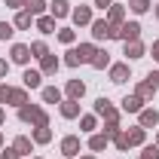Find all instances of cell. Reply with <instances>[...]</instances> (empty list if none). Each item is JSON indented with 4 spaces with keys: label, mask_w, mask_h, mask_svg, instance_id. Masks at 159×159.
Returning a JSON list of instances; mask_svg holds the SVG:
<instances>
[{
    "label": "cell",
    "mask_w": 159,
    "mask_h": 159,
    "mask_svg": "<svg viewBox=\"0 0 159 159\" xmlns=\"http://www.w3.org/2000/svg\"><path fill=\"white\" fill-rule=\"evenodd\" d=\"M92 55H95V49H92V46H80V49H74V52H67V64L92 61Z\"/></svg>",
    "instance_id": "obj_1"
},
{
    "label": "cell",
    "mask_w": 159,
    "mask_h": 159,
    "mask_svg": "<svg viewBox=\"0 0 159 159\" xmlns=\"http://www.w3.org/2000/svg\"><path fill=\"white\" fill-rule=\"evenodd\" d=\"M92 34H95V40H110V37H116V31H110V25H107V21H95V25H92Z\"/></svg>",
    "instance_id": "obj_2"
},
{
    "label": "cell",
    "mask_w": 159,
    "mask_h": 159,
    "mask_svg": "<svg viewBox=\"0 0 159 159\" xmlns=\"http://www.w3.org/2000/svg\"><path fill=\"white\" fill-rule=\"evenodd\" d=\"M21 119H34L37 125H46V113L37 107H21Z\"/></svg>",
    "instance_id": "obj_3"
},
{
    "label": "cell",
    "mask_w": 159,
    "mask_h": 159,
    "mask_svg": "<svg viewBox=\"0 0 159 159\" xmlns=\"http://www.w3.org/2000/svg\"><path fill=\"white\" fill-rule=\"evenodd\" d=\"M138 25H135V21H129V25H122V31H116V37H122L125 40V43H129V40H132V43H135V40H138Z\"/></svg>",
    "instance_id": "obj_4"
},
{
    "label": "cell",
    "mask_w": 159,
    "mask_h": 159,
    "mask_svg": "<svg viewBox=\"0 0 159 159\" xmlns=\"http://www.w3.org/2000/svg\"><path fill=\"white\" fill-rule=\"evenodd\" d=\"M28 58H31V49H28V46H12V61L25 64Z\"/></svg>",
    "instance_id": "obj_5"
},
{
    "label": "cell",
    "mask_w": 159,
    "mask_h": 159,
    "mask_svg": "<svg viewBox=\"0 0 159 159\" xmlns=\"http://www.w3.org/2000/svg\"><path fill=\"white\" fill-rule=\"evenodd\" d=\"M98 113H101V116H107L110 122H116V113H113V107H110V101H104V98L98 101Z\"/></svg>",
    "instance_id": "obj_6"
},
{
    "label": "cell",
    "mask_w": 159,
    "mask_h": 159,
    "mask_svg": "<svg viewBox=\"0 0 159 159\" xmlns=\"http://www.w3.org/2000/svg\"><path fill=\"white\" fill-rule=\"evenodd\" d=\"M89 19H92V12H89V6H80V9H74V21H77V25H86Z\"/></svg>",
    "instance_id": "obj_7"
},
{
    "label": "cell",
    "mask_w": 159,
    "mask_h": 159,
    "mask_svg": "<svg viewBox=\"0 0 159 159\" xmlns=\"http://www.w3.org/2000/svg\"><path fill=\"white\" fill-rule=\"evenodd\" d=\"M110 77H113V83H125V77H129V67H125V64H116V67L110 70Z\"/></svg>",
    "instance_id": "obj_8"
},
{
    "label": "cell",
    "mask_w": 159,
    "mask_h": 159,
    "mask_svg": "<svg viewBox=\"0 0 159 159\" xmlns=\"http://www.w3.org/2000/svg\"><path fill=\"white\" fill-rule=\"evenodd\" d=\"M61 150H64L67 156H74V153L80 150V141H77V138H64V144H61Z\"/></svg>",
    "instance_id": "obj_9"
},
{
    "label": "cell",
    "mask_w": 159,
    "mask_h": 159,
    "mask_svg": "<svg viewBox=\"0 0 159 159\" xmlns=\"http://www.w3.org/2000/svg\"><path fill=\"white\" fill-rule=\"evenodd\" d=\"M141 122H144V125H156L159 113H156V110H144V113H141Z\"/></svg>",
    "instance_id": "obj_10"
},
{
    "label": "cell",
    "mask_w": 159,
    "mask_h": 159,
    "mask_svg": "<svg viewBox=\"0 0 159 159\" xmlns=\"http://www.w3.org/2000/svg\"><path fill=\"white\" fill-rule=\"evenodd\" d=\"M141 141H144V129H132L125 135V144H141Z\"/></svg>",
    "instance_id": "obj_11"
},
{
    "label": "cell",
    "mask_w": 159,
    "mask_h": 159,
    "mask_svg": "<svg viewBox=\"0 0 159 159\" xmlns=\"http://www.w3.org/2000/svg\"><path fill=\"white\" fill-rule=\"evenodd\" d=\"M25 86H31V89L40 86V74H37V70H28V74H25Z\"/></svg>",
    "instance_id": "obj_12"
},
{
    "label": "cell",
    "mask_w": 159,
    "mask_h": 159,
    "mask_svg": "<svg viewBox=\"0 0 159 159\" xmlns=\"http://www.w3.org/2000/svg\"><path fill=\"white\" fill-rule=\"evenodd\" d=\"M122 107L135 113V110H141V98H138V95H132V98H125V101H122Z\"/></svg>",
    "instance_id": "obj_13"
},
{
    "label": "cell",
    "mask_w": 159,
    "mask_h": 159,
    "mask_svg": "<svg viewBox=\"0 0 159 159\" xmlns=\"http://www.w3.org/2000/svg\"><path fill=\"white\" fill-rule=\"evenodd\" d=\"M52 16H67V0H55L52 3Z\"/></svg>",
    "instance_id": "obj_14"
},
{
    "label": "cell",
    "mask_w": 159,
    "mask_h": 159,
    "mask_svg": "<svg viewBox=\"0 0 159 159\" xmlns=\"http://www.w3.org/2000/svg\"><path fill=\"white\" fill-rule=\"evenodd\" d=\"M67 92H70V98H80V95L86 92V86H83V83H77V80H74V83L67 86Z\"/></svg>",
    "instance_id": "obj_15"
},
{
    "label": "cell",
    "mask_w": 159,
    "mask_h": 159,
    "mask_svg": "<svg viewBox=\"0 0 159 159\" xmlns=\"http://www.w3.org/2000/svg\"><path fill=\"white\" fill-rule=\"evenodd\" d=\"M55 67H58V61L52 58V55H43V70H46V74H52Z\"/></svg>",
    "instance_id": "obj_16"
},
{
    "label": "cell",
    "mask_w": 159,
    "mask_h": 159,
    "mask_svg": "<svg viewBox=\"0 0 159 159\" xmlns=\"http://www.w3.org/2000/svg\"><path fill=\"white\" fill-rule=\"evenodd\" d=\"M37 28L43 31V34H52V28H55V21H52V19H40V21H37Z\"/></svg>",
    "instance_id": "obj_17"
},
{
    "label": "cell",
    "mask_w": 159,
    "mask_h": 159,
    "mask_svg": "<svg viewBox=\"0 0 159 159\" xmlns=\"http://www.w3.org/2000/svg\"><path fill=\"white\" fill-rule=\"evenodd\" d=\"M77 101H67V104H64V107H61V113H64V116H77Z\"/></svg>",
    "instance_id": "obj_18"
},
{
    "label": "cell",
    "mask_w": 159,
    "mask_h": 159,
    "mask_svg": "<svg viewBox=\"0 0 159 159\" xmlns=\"http://www.w3.org/2000/svg\"><path fill=\"white\" fill-rule=\"evenodd\" d=\"M25 6H28V12H34V16H37V12H43V0H28Z\"/></svg>",
    "instance_id": "obj_19"
},
{
    "label": "cell",
    "mask_w": 159,
    "mask_h": 159,
    "mask_svg": "<svg viewBox=\"0 0 159 159\" xmlns=\"http://www.w3.org/2000/svg\"><path fill=\"white\" fill-rule=\"evenodd\" d=\"M132 9L135 12H147L150 9V0H132Z\"/></svg>",
    "instance_id": "obj_20"
},
{
    "label": "cell",
    "mask_w": 159,
    "mask_h": 159,
    "mask_svg": "<svg viewBox=\"0 0 159 159\" xmlns=\"http://www.w3.org/2000/svg\"><path fill=\"white\" fill-rule=\"evenodd\" d=\"M125 55H129V58H141V43H132V46H125Z\"/></svg>",
    "instance_id": "obj_21"
},
{
    "label": "cell",
    "mask_w": 159,
    "mask_h": 159,
    "mask_svg": "<svg viewBox=\"0 0 159 159\" xmlns=\"http://www.w3.org/2000/svg\"><path fill=\"white\" fill-rule=\"evenodd\" d=\"M9 37H12V25L0 21V40H9Z\"/></svg>",
    "instance_id": "obj_22"
},
{
    "label": "cell",
    "mask_w": 159,
    "mask_h": 159,
    "mask_svg": "<svg viewBox=\"0 0 159 159\" xmlns=\"http://www.w3.org/2000/svg\"><path fill=\"white\" fill-rule=\"evenodd\" d=\"M16 150H19V153H28V150H31V141H28V138H19V141H16Z\"/></svg>",
    "instance_id": "obj_23"
},
{
    "label": "cell",
    "mask_w": 159,
    "mask_h": 159,
    "mask_svg": "<svg viewBox=\"0 0 159 159\" xmlns=\"http://www.w3.org/2000/svg\"><path fill=\"white\" fill-rule=\"evenodd\" d=\"M92 64H95V67H104V64H107V52H95Z\"/></svg>",
    "instance_id": "obj_24"
},
{
    "label": "cell",
    "mask_w": 159,
    "mask_h": 159,
    "mask_svg": "<svg viewBox=\"0 0 159 159\" xmlns=\"http://www.w3.org/2000/svg\"><path fill=\"white\" fill-rule=\"evenodd\" d=\"M16 25H19V28H28V25H31V12H21L19 19H16Z\"/></svg>",
    "instance_id": "obj_25"
},
{
    "label": "cell",
    "mask_w": 159,
    "mask_h": 159,
    "mask_svg": "<svg viewBox=\"0 0 159 159\" xmlns=\"http://www.w3.org/2000/svg\"><path fill=\"white\" fill-rule=\"evenodd\" d=\"M43 98H46V101H58L61 95H58V89H46V92H43Z\"/></svg>",
    "instance_id": "obj_26"
},
{
    "label": "cell",
    "mask_w": 159,
    "mask_h": 159,
    "mask_svg": "<svg viewBox=\"0 0 159 159\" xmlns=\"http://www.w3.org/2000/svg\"><path fill=\"white\" fill-rule=\"evenodd\" d=\"M104 144H107V141L101 138V135H95V138H92V150H104Z\"/></svg>",
    "instance_id": "obj_27"
},
{
    "label": "cell",
    "mask_w": 159,
    "mask_h": 159,
    "mask_svg": "<svg viewBox=\"0 0 159 159\" xmlns=\"http://www.w3.org/2000/svg\"><path fill=\"white\" fill-rule=\"evenodd\" d=\"M58 40L61 43H70L74 40V31H58Z\"/></svg>",
    "instance_id": "obj_28"
},
{
    "label": "cell",
    "mask_w": 159,
    "mask_h": 159,
    "mask_svg": "<svg viewBox=\"0 0 159 159\" xmlns=\"http://www.w3.org/2000/svg\"><path fill=\"white\" fill-rule=\"evenodd\" d=\"M144 159H159V150L156 147H147V150H144Z\"/></svg>",
    "instance_id": "obj_29"
},
{
    "label": "cell",
    "mask_w": 159,
    "mask_h": 159,
    "mask_svg": "<svg viewBox=\"0 0 159 159\" xmlns=\"http://www.w3.org/2000/svg\"><path fill=\"white\" fill-rule=\"evenodd\" d=\"M31 52H34V55H46V46H43V43H34Z\"/></svg>",
    "instance_id": "obj_30"
},
{
    "label": "cell",
    "mask_w": 159,
    "mask_h": 159,
    "mask_svg": "<svg viewBox=\"0 0 159 159\" xmlns=\"http://www.w3.org/2000/svg\"><path fill=\"white\" fill-rule=\"evenodd\" d=\"M119 19H122V9L113 6V9H110V21H119Z\"/></svg>",
    "instance_id": "obj_31"
},
{
    "label": "cell",
    "mask_w": 159,
    "mask_h": 159,
    "mask_svg": "<svg viewBox=\"0 0 159 159\" xmlns=\"http://www.w3.org/2000/svg\"><path fill=\"white\" fill-rule=\"evenodd\" d=\"M37 141H49V132H46L43 125H40V129H37Z\"/></svg>",
    "instance_id": "obj_32"
},
{
    "label": "cell",
    "mask_w": 159,
    "mask_h": 159,
    "mask_svg": "<svg viewBox=\"0 0 159 159\" xmlns=\"http://www.w3.org/2000/svg\"><path fill=\"white\" fill-rule=\"evenodd\" d=\"M147 80H150V86H153V89H159V70H156V74H150Z\"/></svg>",
    "instance_id": "obj_33"
},
{
    "label": "cell",
    "mask_w": 159,
    "mask_h": 159,
    "mask_svg": "<svg viewBox=\"0 0 159 159\" xmlns=\"http://www.w3.org/2000/svg\"><path fill=\"white\" fill-rule=\"evenodd\" d=\"M95 6H101V9H104V6H110V0H95Z\"/></svg>",
    "instance_id": "obj_34"
},
{
    "label": "cell",
    "mask_w": 159,
    "mask_h": 159,
    "mask_svg": "<svg viewBox=\"0 0 159 159\" xmlns=\"http://www.w3.org/2000/svg\"><path fill=\"white\" fill-rule=\"evenodd\" d=\"M3 159H19V156H16L12 150H6V153H3Z\"/></svg>",
    "instance_id": "obj_35"
},
{
    "label": "cell",
    "mask_w": 159,
    "mask_h": 159,
    "mask_svg": "<svg viewBox=\"0 0 159 159\" xmlns=\"http://www.w3.org/2000/svg\"><path fill=\"white\" fill-rule=\"evenodd\" d=\"M3 74H6V61H0V77H3Z\"/></svg>",
    "instance_id": "obj_36"
},
{
    "label": "cell",
    "mask_w": 159,
    "mask_h": 159,
    "mask_svg": "<svg viewBox=\"0 0 159 159\" xmlns=\"http://www.w3.org/2000/svg\"><path fill=\"white\" fill-rule=\"evenodd\" d=\"M153 55H156V58H159V43H153Z\"/></svg>",
    "instance_id": "obj_37"
},
{
    "label": "cell",
    "mask_w": 159,
    "mask_h": 159,
    "mask_svg": "<svg viewBox=\"0 0 159 159\" xmlns=\"http://www.w3.org/2000/svg\"><path fill=\"white\" fill-rule=\"evenodd\" d=\"M6 3H12V6H19V3H21V0H6Z\"/></svg>",
    "instance_id": "obj_38"
},
{
    "label": "cell",
    "mask_w": 159,
    "mask_h": 159,
    "mask_svg": "<svg viewBox=\"0 0 159 159\" xmlns=\"http://www.w3.org/2000/svg\"><path fill=\"white\" fill-rule=\"evenodd\" d=\"M0 122H3V110H0Z\"/></svg>",
    "instance_id": "obj_39"
},
{
    "label": "cell",
    "mask_w": 159,
    "mask_h": 159,
    "mask_svg": "<svg viewBox=\"0 0 159 159\" xmlns=\"http://www.w3.org/2000/svg\"><path fill=\"white\" fill-rule=\"evenodd\" d=\"M83 159H92V156H83Z\"/></svg>",
    "instance_id": "obj_40"
}]
</instances>
